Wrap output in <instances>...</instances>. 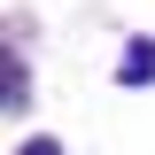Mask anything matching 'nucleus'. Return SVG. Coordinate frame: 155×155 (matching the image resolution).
<instances>
[{"label": "nucleus", "instance_id": "obj_1", "mask_svg": "<svg viewBox=\"0 0 155 155\" xmlns=\"http://www.w3.org/2000/svg\"><path fill=\"white\" fill-rule=\"evenodd\" d=\"M16 155H62V147H54V140H23Z\"/></svg>", "mask_w": 155, "mask_h": 155}]
</instances>
